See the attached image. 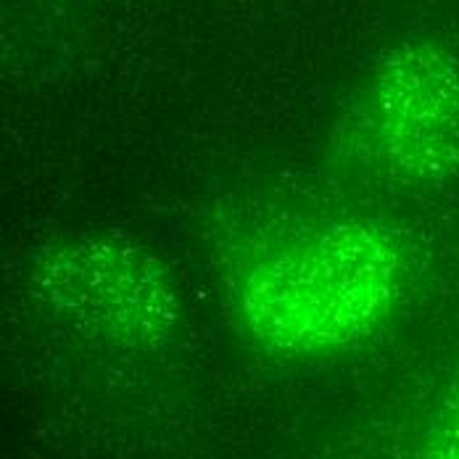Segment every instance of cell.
<instances>
[{"mask_svg":"<svg viewBox=\"0 0 459 459\" xmlns=\"http://www.w3.org/2000/svg\"><path fill=\"white\" fill-rule=\"evenodd\" d=\"M410 254L394 228L338 217L254 251L235 275L246 333L277 357H327L375 335L399 309Z\"/></svg>","mask_w":459,"mask_h":459,"instance_id":"obj_1","label":"cell"},{"mask_svg":"<svg viewBox=\"0 0 459 459\" xmlns=\"http://www.w3.org/2000/svg\"><path fill=\"white\" fill-rule=\"evenodd\" d=\"M341 148L369 178L441 187L459 178V56L402 40L377 56L341 122Z\"/></svg>","mask_w":459,"mask_h":459,"instance_id":"obj_2","label":"cell"},{"mask_svg":"<svg viewBox=\"0 0 459 459\" xmlns=\"http://www.w3.org/2000/svg\"><path fill=\"white\" fill-rule=\"evenodd\" d=\"M30 285L69 327L125 349L167 343L180 320L172 270L119 232H74L38 248Z\"/></svg>","mask_w":459,"mask_h":459,"instance_id":"obj_3","label":"cell"},{"mask_svg":"<svg viewBox=\"0 0 459 459\" xmlns=\"http://www.w3.org/2000/svg\"><path fill=\"white\" fill-rule=\"evenodd\" d=\"M412 459H459V375L433 402Z\"/></svg>","mask_w":459,"mask_h":459,"instance_id":"obj_4","label":"cell"}]
</instances>
